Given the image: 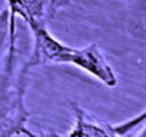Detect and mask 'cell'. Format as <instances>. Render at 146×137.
Wrapping results in <instances>:
<instances>
[{
    "instance_id": "cell-1",
    "label": "cell",
    "mask_w": 146,
    "mask_h": 137,
    "mask_svg": "<svg viewBox=\"0 0 146 137\" xmlns=\"http://www.w3.org/2000/svg\"><path fill=\"white\" fill-rule=\"evenodd\" d=\"M35 36V47L29 64L43 63H69L80 67L86 73L96 77L108 87L117 84V77L112 66L106 61L103 53L96 44H89L82 49H73L54 39L40 20L26 19Z\"/></svg>"
},
{
    "instance_id": "cell-2",
    "label": "cell",
    "mask_w": 146,
    "mask_h": 137,
    "mask_svg": "<svg viewBox=\"0 0 146 137\" xmlns=\"http://www.w3.org/2000/svg\"><path fill=\"white\" fill-rule=\"evenodd\" d=\"M67 134L69 136L99 137V136H113L115 131L108 124H102L96 121L92 116L85 113L82 109H76V123Z\"/></svg>"
},
{
    "instance_id": "cell-3",
    "label": "cell",
    "mask_w": 146,
    "mask_h": 137,
    "mask_svg": "<svg viewBox=\"0 0 146 137\" xmlns=\"http://www.w3.org/2000/svg\"><path fill=\"white\" fill-rule=\"evenodd\" d=\"M20 5L23 6L26 14H23L22 17L26 19H35V20H40L44 12V5L46 0H19Z\"/></svg>"
},
{
    "instance_id": "cell-4",
    "label": "cell",
    "mask_w": 146,
    "mask_h": 137,
    "mask_svg": "<svg viewBox=\"0 0 146 137\" xmlns=\"http://www.w3.org/2000/svg\"><path fill=\"white\" fill-rule=\"evenodd\" d=\"M145 121H146V110H145L143 113L137 114V116L133 117V119H129V120H126V121H123V123H120V124L112 126V128H113L115 134H126V133H129L132 128L140 126V124L145 123Z\"/></svg>"
},
{
    "instance_id": "cell-5",
    "label": "cell",
    "mask_w": 146,
    "mask_h": 137,
    "mask_svg": "<svg viewBox=\"0 0 146 137\" xmlns=\"http://www.w3.org/2000/svg\"><path fill=\"white\" fill-rule=\"evenodd\" d=\"M70 3V0H49V12L50 14H54L59 9L67 6Z\"/></svg>"
},
{
    "instance_id": "cell-6",
    "label": "cell",
    "mask_w": 146,
    "mask_h": 137,
    "mask_svg": "<svg viewBox=\"0 0 146 137\" xmlns=\"http://www.w3.org/2000/svg\"><path fill=\"white\" fill-rule=\"evenodd\" d=\"M139 134H140V136H146V128H145V130H142Z\"/></svg>"
},
{
    "instance_id": "cell-7",
    "label": "cell",
    "mask_w": 146,
    "mask_h": 137,
    "mask_svg": "<svg viewBox=\"0 0 146 137\" xmlns=\"http://www.w3.org/2000/svg\"><path fill=\"white\" fill-rule=\"evenodd\" d=\"M0 2H2V0H0Z\"/></svg>"
}]
</instances>
